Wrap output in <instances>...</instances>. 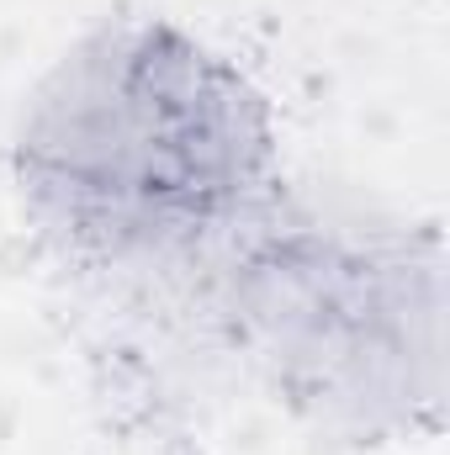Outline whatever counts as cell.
Returning a JSON list of instances; mask_svg holds the SVG:
<instances>
[{"instance_id":"obj_1","label":"cell","mask_w":450,"mask_h":455,"mask_svg":"<svg viewBox=\"0 0 450 455\" xmlns=\"http://www.w3.org/2000/svg\"><path fill=\"white\" fill-rule=\"evenodd\" d=\"M32 186L101 243H170L249 170L244 107L175 37H127L64 69L27 132Z\"/></svg>"}]
</instances>
